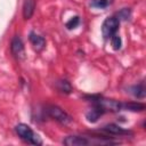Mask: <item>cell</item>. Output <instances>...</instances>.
<instances>
[{"label": "cell", "mask_w": 146, "mask_h": 146, "mask_svg": "<svg viewBox=\"0 0 146 146\" xmlns=\"http://www.w3.org/2000/svg\"><path fill=\"white\" fill-rule=\"evenodd\" d=\"M10 49H11L13 55H14L17 59H23V58H24V56H25L24 44H23V41H22V39H21L19 36H15V38L11 40Z\"/></svg>", "instance_id": "obj_5"}, {"label": "cell", "mask_w": 146, "mask_h": 146, "mask_svg": "<svg viewBox=\"0 0 146 146\" xmlns=\"http://www.w3.org/2000/svg\"><path fill=\"white\" fill-rule=\"evenodd\" d=\"M30 41H31V43L33 44L34 49H36V50H41V49L44 48L46 41H44V39H43L41 35H38V34H35V33L32 32V33L30 34Z\"/></svg>", "instance_id": "obj_9"}, {"label": "cell", "mask_w": 146, "mask_h": 146, "mask_svg": "<svg viewBox=\"0 0 146 146\" xmlns=\"http://www.w3.org/2000/svg\"><path fill=\"white\" fill-rule=\"evenodd\" d=\"M111 44L113 47V49L115 50H119L121 48V44H122V41H121V38L115 33L114 35L111 36Z\"/></svg>", "instance_id": "obj_13"}, {"label": "cell", "mask_w": 146, "mask_h": 146, "mask_svg": "<svg viewBox=\"0 0 146 146\" xmlns=\"http://www.w3.org/2000/svg\"><path fill=\"white\" fill-rule=\"evenodd\" d=\"M130 16V10L128 8H123L120 13H117V18H122V19H127Z\"/></svg>", "instance_id": "obj_16"}, {"label": "cell", "mask_w": 146, "mask_h": 146, "mask_svg": "<svg viewBox=\"0 0 146 146\" xmlns=\"http://www.w3.org/2000/svg\"><path fill=\"white\" fill-rule=\"evenodd\" d=\"M122 110H125V111H131V112H140V111H144L145 110V105L143 103H122Z\"/></svg>", "instance_id": "obj_10"}, {"label": "cell", "mask_w": 146, "mask_h": 146, "mask_svg": "<svg viewBox=\"0 0 146 146\" xmlns=\"http://www.w3.org/2000/svg\"><path fill=\"white\" fill-rule=\"evenodd\" d=\"M117 141H113L110 139H89L82 136H67L63 144L66 146H87V145H108V144H116Z\"/></svg>", "instance_id": "obj_1"}, {"label": "cell", "mask_w": 146, "mask_h": 146, "mask_svg": "<svg viewBox=\"0 0 146 146\" xmlns=\"http://www.w3.org/2000/svg\"><path fill=\"white\" fill-rule=\"evenodd\" d=\"M111 2L112 0H92L91 6L96 8H106Z\"/></svg>", "instance_id": "obj_14"}, {"label": "cell", "mask_w": 146, "mask_h": 146, "mask_svg": "<svg viewBox=\"0 0 146 146\" xmlns=\"http://www.w3.org/2000/svg\"><path fill=\"white\" fill-rule=\"evenodd\" d=\"M79 23H80V18L78 17V16H75V17H72L67 23H66V27L67 29H70V30H72V29H75L78 25H79Z\"/></svg>", "instance_id": "obj_15"}, {"label": "cell", "mask_w": 146, "mask_h": 146, "mask_svg": "<svg viewBox=\"0 0 146 146\" xmlns=\"http://www.w3.org/2000/svg\"><path fill=\"white\" fill-rule=\"evenodd\" d=\"M102 131L108 133V135H116V136H121V135H128L130 133L128 130H124L123 128L114 124V123H110V124H106L102 128Z\"/></svg>", "instance_id": "obj_6"}, {"label": "cell", "mask_w": 146, "mask_h": 146, "mask_svg": "<svg viewBox=\"0 0 146 146\" xmlns=\"http://www.w3.org/2000/svg\"><path fill=\"white\" fill-rule=\"evenodd\" d=\"M57 89L63 94H70L72 91V86L67 80H59L57 81Z\"/></svg>", "instance_id": "obj_11"}, {"label": "cell", "mask_w": 146, "mask_h": 146, "mask_svg": "<svg viewBox=\"0 0 146 146\" xmlns=\"http://www.w3.org/2000/svg\"><path fill=\"white\" fill-rule=\"evenodd\" d=\"M105 112L98 106V105H96V104H94V107L87 113V119H88V121L89 122H96L99 117H100V115H103Z\"/></svg>", "instance_id": "obj_8"}, {"label": "cell", "mask_w": 146, "mask_h": 146, "mask_svg": "<svg viewBox=\"0 0 146 146\" xmlns=\"http://www.w3.org/2000/svg\"><path fill=\"white\" fill-rule=\"evenodd\" d=\"M35 9V1L34 0H25L23 5V16L25 19H30Z\"/></svg>", "instance_id": "obj_7"}, {"label": "cell", "mask_w": 146, "mask_h": 146, "mask_svg": "<svg viewBox=\"0 0 146 146\" xmlns=\"http://www.w3.org/2000/svg\"><path fill=\"white\" fill-rule=\"evenodd\" d=\"M119 25H120V19L115 16H111V17H107L103 25H102V33H103V36L105 39H110L112 35H114L119 29Z\"/></svg>", "instance_id": "obj_4"}, {"label": "cell", "mask_w": 146, "mask_h": 146, "mask_svg": "<svg viewBox=\"0 0 146 146\" xmlns=\"http://www.w3.org/2000/svg\"><path fill=\"white\" fill-rule=\"evenodd\" d=\"M15 130H16V133H17L23 140H25L26 143L32 144V145H41V144H42L41 138H40L27 124L19 123V124H17V125L15 127Z\"/></svg>", "instance_id": "obj_2"}, {"label": "cell", "mask_w": 146, "mask_h": 146, "mask_svg": "<svg viewBox=\"0 0 146 146\" xmlns=\"http://www.w3.org/2000/svg\"><path fill=\"white\" fill-rule=\"evenodd\" d=\"M46 113L48 116H50L51 119L56 120L57 122H59L62 124H67L72 121V117L65 111H63L60 107H58L56 105H48L46 107Z\"/></svg>", "instance_id": "obj_3"}, {"label": "cell", "mask_w": 146, "mask_h": 146, "mask_svg": "<svg viewBox=\"0 0 146 146\" xmlns=\"http://www.w3.org/2000/svg\"><path fill=\"white\" fill-rule=\"evenodd\" d=\"M131 92L133 96H136L137 98H144L145 97V87L143 83L140 84H137V86H133L131 88Z\"/></svg>", "instance_id": "obj_12"}]
</instances>
